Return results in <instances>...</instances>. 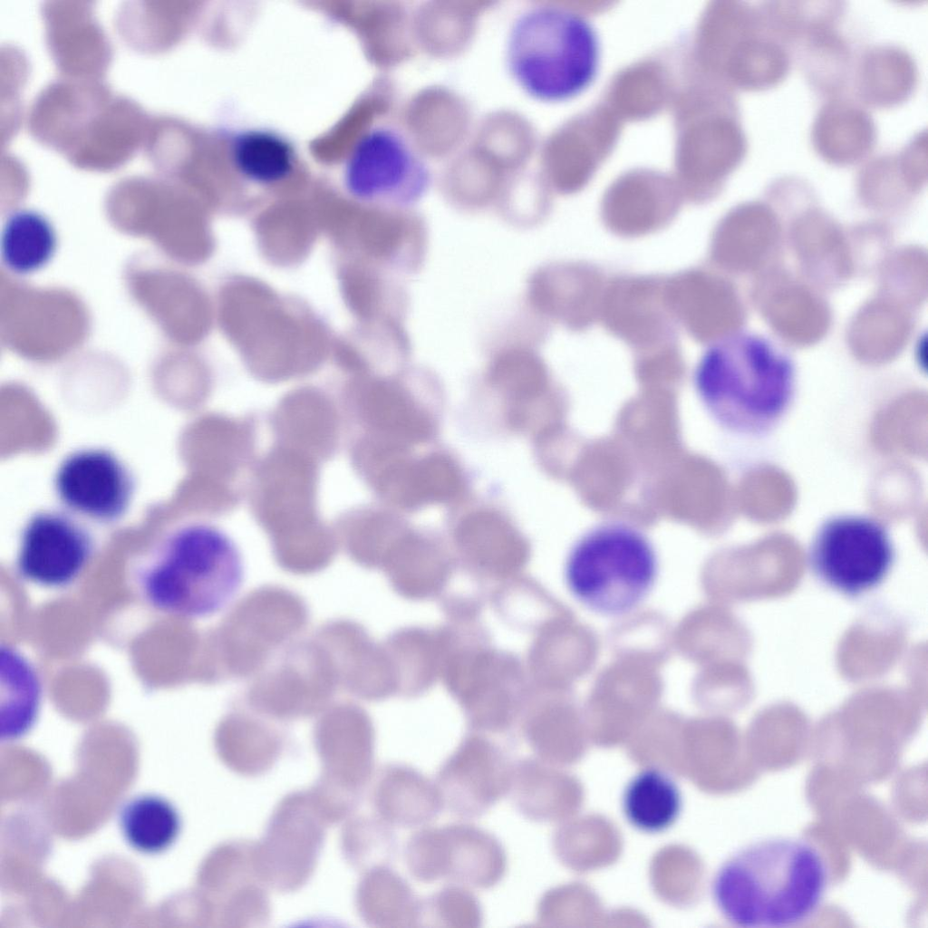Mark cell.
<instances>
[{
  "label": "cell",
  "mask_w": 928,
  "mask_h": 928,
  "mask_svg": "<svg viewBox=\"0 0 928 928\" xmlns=\"http://www.w3.org/2000/svg\"><path fill=\"white\" fill-rule=\"evenodd\" d=\"M826 860L816 846L796 836L750 843L718 867L711 896L722 917L738 927L798 925L822 905L827 884Z\"/></svg>",
  "instance_id": "cell-1"
},
{
  "label": "cell",
  "mask_w": 928,
  "mask_h": 928,
  "mask_svg": "<svg viewBox=\"0 0 928 928\" xmlns=\"http://www.w3.org/2000/svg\"><path fill=\"white\" fill-rule=\"evenodd\" d=\"M243 578V559L234 540L204 521L167 528L130 569L140 600L155 611L187 620L223 611L236 598Z\"/></svg>",
  "instance_id": "cell-2"
},
{
  "label": "cell",
  "mask_w": 928,
  "mask_h": 928,
  "mask_svg": "<svg viewBox=\"0 0 928 928\" xmlns=\"http://www.w3.org/2000/svg\"><path fill=\"white\" fill-rule=\"evenodd\" d=\"M693 382L701 404L721 429L760 437L778 427L788 413L797 372L788 353L768 337L732 333L702 353Z\"/></svg>",
  "instance_id": "cell-3"
},
{
  "label": "cell",
  "mask_w": 928,
  "mask_h": 928,
  "mask_svg": "<svg viewBox=\"0 0 928 928\" xmlns=\"http://www.w3.org/2000/svg\"><path fill=\"white\" fill-rule=\"evenodd\" d=\"M508 69L530 95L562 101L581 93L594 79L600 44L594 28L580 14L541 3L519 11L505 42Z\"/></svg>",
  "instance_id": "cell-4"
},
{
  "label": "cell",
  "mask_w": 928,
  "mask_h": 928,
  "mask_svg": "<svg viewBox=\"0 0 928 928\" xmlns=\"http://www.w3.org/2000/svg\"><path fill=\"white\" fill-rule=\"evenodd\" d=\"M659 571L655 547L639 527L620 520L598 523L572 545L565 580L589 610L619 616L637 607L652 589Z\"/></svg>",
  "instance_id": "cell-5"
},
{
  "label": "cell",
  "mask_w": 928,
  "mask_h": 928,
  "mask_svg": "<svg viewBox=\"0 0 928 928\" xmlns=\"http://www.w3.org/2000/svg\"><path fill=\"white\" fill-rule=\"evenodd\" d=\"M895 556L890 530L883 521L865 514L840 513L819 524L807 560L823 584L855 597L882 584Z\"/></svg>",
  "instance_id": "cell-6"
},
{
  "label": "cell",
  "mask_w": 928,
  "mask_h": 928,
  "mask_svg": "<svg viewBox=\"0 0 928 928\" xmlns=\"http://www.w3.org/2000/svg\"><path fill=\"white\" fill-rule=\"evenodd\" d=\"M430 169L405 134L378 125L358 142L348 165V182L360 198L392 208L409 209L426 193Z\"/></svg>",
  "instance_id": "cell-7"
},
{
  "label": "cell",
  "mask_w": 928,
  "mask_h": 928,
  "mask_svg": "<svg viewBox=\"0 0 928 928\" xmlns=\"http://www.w3.org/2000/svg\"><path fill=\"white\" fill-rule=\"evenodd\" d=\"M545 376L543 360L530 345L498 348L472 391L469 413L489 434L526 436L532 402Z\"/></svg>",
  "instance_id": "cell-8"
},
{
  "label": "cell",
  "mask_w": 928,
  "mask_h": 928,
  "mask_svg": "<svg viewBox=\"0 0 928 928\" xmlns=\"http://www.w3.org/2000/svg\"><path fill=\"white\" fill-rule=\"evenodd\" d=\"M93 553L89 530L70 512L41 510L24 524L15 566L27 582L62 589L82 574Z\"/></svg>",
  "instance_id": "cell-9"
},
{
  "label": "cell",
  "mask_w": 928,
  "mask_h": 928,
  "mask_svg": "<svg viewBox=\"0 0 928 928\" xmlns=\"http://www.w3.org/2000/svg\"><path fill=\"white\" fill-rule=\"evenodd\" d=\"M53 488L71 514L109 524L127 512L134 492L130 471L114 453L101 448L74 450L59 464Z\"/></svg>",
  "instance_id": "cell-10"
},
{
  "label": "cell",
  "mask_w": 928,
  "mask_h": 928,
  "mask_svg": "<svg viewBox=\"0 0 928 928\" xmlns=\"http://www.w3.org/2000/svg\"><path fill=\"white\" fill-rule=\"evenodd\" d=\"M659 276L619 275L607 280L599 321L637 352L676 342V324Z\"/></svg>",
  "instance_id": "cell-11"
},
{
  "label": "cell",
  "mask_w": 928,
  "mask_h": 928,
  "mask_svg": "<svg viewBox=\"0 0 928 928\" xmlns=\"http://www.w3.org/2000/svg\"><path fill=\"white\" fill-rule=\"evenodd\" d=\"M391 499L402 512L453 506L469 495V474L454 451L439 441L389 457Z\"/></svg>",
  "instance_id": "cell-12"
},
{
  "label": "cell",
  "mask_w": 928,
  "mask_h": 928,
  "mask_svg": "<svg viewBox=\"0 0 928 928\" xmlns=\"http://www.w3.org/2000/svg\"><path fill=\"white\" fill-rule=\"evenodd\" d=\"M604 273L585 262H553L538 267L527 282V301L536 315L578 332L599 321Z\"/></svg>",
  "instance_id": "cell-13"
},
{
  "label": "cell",
  "mask_w": 928,
  "mask_h": 928,
  "mask_svg": "<svg viewBox=\"0 0 928 928\" xmlns=\"http://www.w3.org/2000/svg\"><path fill=\"white\" fill-rule=\"evenodd\" d=\"M846 6L840 1H823L790 47L813 91L824 99L845 94L856 60L840 30Z\"/></svg>",
  "instance_id": "cell-14"
},
{
  "label": "cell",
  "mask_w": 928,
  "mask_h": 928,
  "mask_svg": "<svg viewBox=\"0 0 928 928\" xmlns=\"http://www.w3.org/2000/svg\"><path fill=\"white\" fill-rule=\"evenodd\" d=\"M876 140L877 128L867 108L846 94L825 99L810 130L816 153L838 167L866 160Z\"/></svg>",
  "instance_id": "cell-15"
},
{
  "label": "cell",
  "mask_w": 928,
  "mask_h": 928,
  "mask_svg": "<svg viewBox=\"0 0 928 928\" xmlns=\"http://www.w3.org/2000/svg\"><path fill=\"white\" fill-rule=\"evenodd\" d=\"M919 82L915 59L904 47L878 44L856 57L851 84L865 107L890 109L907 102Z\"/></svg>",
  "instance_id": "cell-16"
},
{
  "label": "cell",
  "mask_w": 928,
  "mask_h": 928,
  "mask_svg": "<svg viewBox=\"0 0 928 928\" xmlns=\"http://www.w3.org/2000/svg\"><path fill=\"white\" fill-rule=\"evenodd\" d=\"M513 768L496 751L450 758L441 768L438 790L442 802L461 815L487 810L510 788Z\"/></svg>",
  "instance_id": "cell-17"
},
{
  "label": "cell",
  "mask_w": 928,
  "mask_h": 928,
  "mask_svg": "<svg viewBox=\"0 0 928 928\" xmlns=\"http://www.w3.org/2000/svg\"><path fill=\"white\" fill-rule=\"evenodd\" d=\"M720 285L703 268H691L664 279V295L676 324L696 342H714L722 337L718 308Z\"/></svg>",
  "instance_id": "cell-18"
},
{
  "label": "cell",
  "mask_w": 928,
  "mask_h": 928,
  "mask_svg": "<svg viewBox=\"0 0 928 928\" xmlns=\"http://www.w3.org/2000/svg\"><path fill=\"white\" fill-rule=\"evenodd\" d=\"M438 874L476 886L491 885L501 876L503 855L497 843L469 827L437 832Z\"/></svg>",
  "instance_id": "cell-19"
},
{
  "label": "cell",
  "mask_w": 928,
  "mask_h": 928,
  "mask_svg": "<svg viewBox=\"0 0 928 928\" xmlns=\"http://www.w3.org/2000/svg\"><path fill=\"white\" fill-rule=\"evenodd\" d=\"M682 798L676 780L667 771L650 767L638 771L625 785L622 810L635 829L658 834L678 819Z\"/></svg>",
  "instance_id": "cell-20"
},
{
  "label": "cell",
  "mask_w": 928,
  "mask_h": 928,
  "mask_svg": "<svg viewBox=\"0 0 928 928\" xmlns=\"http://www.w3.org/2000/svg\"><path fill=\"white\" fill-rule=\"evenodd\" d=\"M1 718L3 740L25 735L34 726L41 703V683L28 660L14 648H1Z\"/></svg>",
  "instance_id": "cell-21"
},
{
  "label": "cell",
  "mask_w": 928,
  "mask_h": 928,
  "mask_svg": "<svg viewBox=\"0 0 928 928\" xmlns=\"http://www.w3.org/2000/svg\"><path fill=\"white\" fill-rule=\"evenodd\" d=\"M118 824L126 843L146 855L169 849L180 831L176 807L154 794L139 795L126 801L119 811Z\"/></svg>",
  "instance_id": "cell-22"
},
{
  "label": "cell",
  "mask_w": 928,
  "mask_h": 928,
  "mask_svg": "<svg viewBox=\"0 0 928 928\" xmlns=\"http://www.w3.org/2000/svg\"><path fill=\"white\" fill-rule=\"evenodd\" d=\"M57 245L54 228L43 215L31 210L14 213L1 235L5 265L17 274L33 273L53 257Z\"/></svg>",
  "instance_id": "cell-23"
},
{
  "label": "cell",
  "mask_w": 928,
  "mask_h": 928,
  "mask_svg": "<svg viewBox=\"0 0 928 928\" xmlns=\"http://www.w3.org/2000/svg\"><path fill=\"white\" fill-rule=\"evenodd\" d=\"M237 167L248 179L261 183L285 178L294 166L290 146L281 138L263 131L248 132L234 145Z\"/></svg>",
  "instance_id": "cell-24"
}]
</instances>
